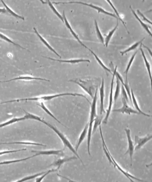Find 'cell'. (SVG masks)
<instances>
[{
	"mask_svg": "<svg viewBox=\"0 0 152 182\" xmlns=\"http://www.w3.org/2000/svg\"><path fill=\"white\" fill-rule=\"evenodd\" d=\"M65 95H72V96H79L84 97L85 99L87 100V101L89 102V103L91 104L90 101L88 100V98L85 96V95L79 94V93H61V94H52V95H43V96H39L36 97H31V98H26V99H15V100H11L8 101H5L0 103V104H5V103H13V102H20V101H50L52 100L54 98H57L59 97L62 96H65Z\"/></svg>",
	"mask_w": 152,
	"mask_h": 182,
	"instance_id": "cell-1",
	"label": "cell"
},
{
	"mask_svg": "<svg viewBox=\"0 0 152 182\" xmlns=\"http://www.w3.org/2000/svg\"><path fill=\"white\" fill-rule=\"evenodd\" d=\"M97 91L96 92L94 97L93 98V102L91 103V114H90V119L89 121V128L88 131V152L89 155L91 156L90 153V142L91 139V134H92V129L93 124L94 122V118L96 117V101H97Z\"/></svg>",
	"mask_w": 152,
	"mask_h": 182,
	"instance_id": "cell-2",
	"label": "cell"
},
{
	"mask_svg": "<svg viewBox=\"0 0 152 182\" xmlns=\"http://www.w3.org/2000/svg\"><path fill=\"white\" fill-rule=\"evenodd\" d=\"M70 82H74L79 85L80 87L83 89L92 98L97 91L98 87L96 86L93 80H70Z\"/></svg>",
	"mask_w": 152,
	"mask_h": 182,
	"instance_id": "cell-3",
	"label": "cell"
},
{
	"mask_svg": "<svg viewBox=\"0 0 152 182\" xmlns=\"http://www.w3.org/2000/svg\"><path fill=\"white\" fill-rule=\"evenodd\" d=\"M47 126H48V127L50 128V129H51L55 133H56L58 135H59V137L60 138V139L62 140V142H63V144H64V146H65V147H67L69 149H70L74 154L76 156V158H78L80 161H81V163H82V164H83V162H82V159H80V158L79 157V156L78 155V154L77 153V151H76V150H75V149L73 147V146H72V145L71 144V143L69 142V141L67 139V138L60 132V131H59L56 127H53V125H51V124H50V123H48V122H47V123L46 124Z\"/></svg>",
	"mask_w": 152,
	"mask_h": 182,
	"instance_id": "cell-4",
	"label": "cell"
},
{
	"mask_svg": "<svg viewBox=\"0 0 152 182\" xmlns=\"http://www.w3.org/2000/svg\"><path fill=\"white\" fill-rule=\"evenodd\" d=\"M52 3H54V4H56V5H58V4H71V3H76V4H80V5H86V6H89L96 10H97L98 13H103V14H105V15H109L110 17H112L114 18H115L117 19V20H118L117 16L115 15V13H110L109 11H106L105 9L102 8V7H100V6H95L94 5H92V4H89V3H84V2H53Z\"/></svg>",
	"mask_w": 152,
	"mask_h": 182,
	"instance_id": "cell-5",
	"label": "cell"
},
{
	"mask_svg": "<svg viewBox=\"0 0 152 182\" xmlns=\"http://www.w3.org/2000/svg\"><path fill=\"white\" fill-rule=\"evenodd\" d=\"M122 104H123L122 107L119 109H114L113 111L118 112V113H126L128 115L140 114L136 110H134L132 108H131L130 106H129V105L128 104V101L125 99H124L123 97L122 98Z\"/></svg>",
	"mask_w": 152,
	"mask_h": 182,
	"instance_id": "cell-6",
	"label": "cell"
},
{
	"mask_svg": "<svg viewBox=\"0 0 152 182\" xmlns=\"http://www.w3.org/2000/svg\"><path fill=\"white\" fill-rule=\"evenodd\" d=\"M115 74H113V77L112 80V83H111V89H110V96H109V104H108V108L106 111V115L105 118V119L103 121V123L104 124L107 123L108 119L109 118L110 112L112 111V106L113 104V88H114V78H115Z\"/></svg>",
	"mask_w": 152,
	"mask_h": 182,
	"instance_id": "cell-7",
	"label": "cell"
},
{
	"mask_svg": "<svg viewBox=\"0 0 152 182\" xmlns=\"http://www.w3.org/2000/svg\"><path fill=\"white\" fill-rule=\"evenodd\" d=\"M33 152H35L36 154L32 157H36L39 155H57V156H64L63 149L62 150H32Z\"/></svg>",
	"mask_w": 152,
	"mask_h": 182,
	"instance_id": "cell-8",
	"label": "cell"
},
{
	"mask_svg": "<svg viewBox=\"0 0 152 182\" xmlns=\"http://www.w3.org/2000/svg\"><path fill=\"white\" fill-rule=\"evenodd\" d=\"M135 146H134V149L136 150L140 149L146 143H147L152 138V135H150L148 136H145L144 137L140 138L137 135L135 136Z\"/></svg>",
	"mask_w": 152,
	"mask_h": 182,
	"instance_id": "cell-9",
	"label": "cell"
},
{
	"mask_svg": "<svg viewBox=\"0 0 152 182\" xmlns=\"http://www.w3.org/2000/svg\"><path fill=\"white\" fill-rule=\"evenodd\" d=\"M125 131H126V133L127 135V138H128V149L127 150V152L125 153V154H127V153L129 154V157H130L131 162V164H132V157L134 150V146L133 144L132 138L131 137L130 130L128 129H126Z\"/></svg>",
	"mask_w": 152,
	"mask_h": 182,
	"instance_id": "cell-10",
	"label": "cell"
},
{
	"mask_svg": "<svg viewBox=\"0 0 152 182\" xmlns=\"http://www.w3.org/2000/svg\"><path fill=\"white\" fill-rule=\"evenodd\" d=\"M62 17H63V21H64V23H65V25H66V27L68 28V30L70 31V32H71V34H72V36L74 37V38L79 42V43L83 46V47H85V48H86V49H89L87 46H86L83 43H82V42L80 40V39L79 38V37H78V35L74 32V31L73 30V29L72 28V27H71V25H70V23H68V20H67V18H66V16H65V11H63V15H62Z\"/></svg>",
	"mask_w": 152,
	"mask_h": 182,
	"instance_id": "cell-11",
	"label": "cell"
},
{
	"mask_svg": "<svg viewBox=\"0 0 152 182\" xmlns=\"http://www.w3.org/2000/svg\"><path fill=\"white\" fill-rule=\"evenodd\" d=\"M77 159L76 157L73 156V157H66V158H60L57 159V161H55L53 162V164H51L50 165V166H54V167H57V170H59L60 168V167L65 163L68 161H72L74 159Z\"/></svg>",
	"mask_w": 152,
	"mask_h": 182,
	"instance_id": "cell-12",
	"label": "cell"
},
{
	"mask_svg": "<svg viewBox=\"0 0 152 182\" xmlns=\"http://www.w3.org/2000/svg\"><path fill=\"white\" fill-rule=\"evenodd\" d=\"M104 95H105V82L104 79H102L101 87L100 88V114L105 113L104 109Z\"/></svg>",
	"mask_w": 152,
	"mask_h": 182,
	"instance_id": "cell-13",
	"label": "cell"
},
{
	"mask_svg": "<svg viewBox=\"0 0 152 182\" xmlns=\"http://www.w3.org/2000/svg\"><path fill=\"white\" fill-rule=\"evenodd\" d=\"M43 57L48 58V59L53 60V61H59V62H60V63H71V64H76V63H82V62L90 63V60H86V59H72V60H57V59H54V58H49V57Z\"/></svg>",
	"mask_w": 152,
	"mask_h": 182,
	"instance_id": "cell-14",
	"label": "cell"
},
{
	"mask_svg": "<svg viewBox=\"0 0 152 182\" xmlns=\"http://www.w3.org/2000/svg\"><path fill=\"white\" fill-rule=\"evenodd\" d=\"M43 80V81H47V82H50V80H47L45 78H37V77H34L32 76L29 75H25V76H20L19 77L15 78H12L7 81H3L2 82H8L13 80Z\"/></svg>",
	"mask_w": 152,
	"mask_h": 182,
	"instance_id": "cell-15",
	"label": "cell"
},
{
	"mask_svg": "<svg viewBox=\"0 0 152 182\" xmlns=\"http://www.w3.org/2000/svg\"><path fill=\"white\" fill-rule=\"evenodd\" d=\"M88 128H89V123H88L86 124V125L85 126V129H83V130H82V133H81V134H80V135L79 139H78L77 144V145H76V149H75L76 151H77V150H78L79 146H80V145L81 144V143L82 142V141H83L84 140H85V138H86V135L88 134Z\"/></svg>",
	"mask_w": 152,
	"mask_h": 182,
	"instance_id": "cell-16",
	"label": "cell"
},
{
	"mask_svg": "<svg viewBox=\"0 0 152 182\" xmlns=\"http://www.w3.org/2000/svg\"><path fill=\"white\" fill-rule=\"evenodd\" d=\"M34 32H35V33L36 34V35H37V36H38V37L40 39L41 41L42 42V43H43V44H45V46H46L48 48V49H50V51H51L53 53H54L55 54H56L57 56H58V57H59L60 58H61V57H60V54H59V53H57L56 51H55V50H54V49H53V48H52V47H51V46L50 44H49V43H48V42H47V41H46V40H45V39H44V38H43L42 36H41V35L39 34V32H37V29H36L35 27H34Z\"/></svg>",
	"mask_w": 152,
	"mask_h": 182,
	"instance_id": "cell-17",
	"label": "cell"
},
{
	"mask_svg": "<svg viewBox=\"0 0 152 182\" xmlns=\"http://www.w3.org/2000/svg\"><path fill=\"white\" fill-rule=\"evenodd\" d=\"M130 92H131V99H132V101L133 104H134V107H135V108L136 109V111H137L138 112V113H139L140 114H141V115H145V116H146L151 117V115H148V114H146V113H145L144 112H143V111L140 109V107H139V105H138V104H137V100H136V97H135V95H134V92H133L132 89H130Z\"/></svg>",
	"mask_w": 152,
	"mask_h": 182,
	"instance_id": "cell-18",
	"label": "cell"
},
{
	"mask_svg": "<svg viewBox=\"0 0 152 182\" xmlns=\"http://www.w3.org/2000/svg\"><path fill=\"white\" fill-rule=\"evenodd\" d=\"M130 8H131V11H132V13H133V15H134V17H135V18L138 20V22H139L140 23V24H141V25L145 29V30L149 34V35L150 36H152V34H151V32H150V29H150L151 28V26H148L146 24H145L140 18H139V17H138L137 15V14L136 13V12L134 11V10L131 8V6H130Z\"/></svg>",
	"mask_w": 152,
	"mask_h": 182,
	"instance_id": "cell-19",
	"label": "cell"
},
{
	"mask_svg": "<svg viewBox=\"0 0 152 182\" xmlns=\"http://www.w3.org/2000/svg\"><path fill=\"white\" fill-rule=\"evenodd\" d=\"M24 111L25 112V116H24V118L25 120H27V119H31V120H37V121H41L44 124H46L47 122L45 121L44 120H43L41 118H40L39 116H36L35 115H33V114H31V113H28V112H27L26 111H25L24 109Z\"/></svg>",
	"mask_w": 152,
	"mask_h": 182,
	"instance_id": "cell-20",
	"label": "cell"
},
{
	"mask_svg": "<svg viewBox=\"0 0 152 182\" xmlns=\"http://www.w3.org/2000/svg\"><path fill=\"white\" fill-rule=\"evenodd\" d=\"M142 44V43H141ZM141 44H140V50L141 51V54H142V56H143V60H144V62H145V66H146V68L147 69V71L148 72V74H149V77H150V81H151V66H150V63L147 60V58L145 56V54L142 49V45Z\"/></svg>",
	"mask_w": 152,
	"mask_h": 182,
	"instance_id": "cell-21",
	"label": "cell"
},
{
	"mask_svg": "<svg viewBox=\"0 0 152 182\" xmlns=\"http://www.w3.org/2000/svg\"><path fill=\"white\" fill-rule=\"evenodd\" d=\"M118 26H119V22H118V20H117V25H116V26L114 28V29H113L112 31H110V32L108 33V34L106 36L105 39H104V41H105V44H104V45H105V47H107V46H108V43H109V42H110V39H111L112 37L113 36L114 34L115 33V31L117 29Z\"/></svg>",
	"mask_w": 152,
	"mask_h": 182,
	"instance_id": "cell-22",
	"label": "cell"
},
{
	"mask_svg": "<svg viewBox=\"0 0 152 182\" xmlns=\"http://www.w3.org/2000/svg\"><path fill=\"white\" fill-rule=\"evenodd\" d=\"M1 2L3 4V5H4L5 7V10H7V11L8 12V13L10 14V15H12L13 17H15V18H17V19H21V20H25V19H24V17H22V16L18 15V14H17L15 12L13 11L10 8V7H8V6L7 5V4H6L3 1H1Z\"/></svg>",
	"mask_w": 152,
	"mask_h": 182,
	"instance_id": "cell-23",
	"label": "cell"
},
{
	"mask_svg": "<svg viewBox=\"0 0 152 182\" xmlns=\"http://www.w3.org/2000/svg\"><path fill=\"white\" fill-rule=\"evenodd\" d=\"M88 50H89V51H90V52H91V53L93 54V56H94V57L95 59L96 60V61H98V63H99V65H100V66H102V68H103L105 70L106 72H109V73H110V74H112V72L111 71V70L109 69L108 68H107V67H106V66H105V65L103 64V62L102 61V60H100V59L98 58V57L97 55H96V54H95V53H94V52H93V51H92L91 49H89H89H88Z\"/></svg>",
	"mask_w": 152,
	"mask_h": 182,
	"instance_id": "cell-24",
	"label": "cell"
},
{
	"mask_svg": "<svg viewBox=\"0 0 152 182\" xmlns=\"http://www.w3.org/2000/svg\"><path fill=\"white\" fill-rule=\"evenodd\" d=\"M25 120V119L24 118V117H21V118H12L11 120L6 121L5 123H3L0 124V129H1V128H3V127H6V126H8V125H9L13 124V123H16V122H19V121H22V120Z\"/></svg>",
	"mask_w": 152,
	"mask_h": 182,
	"instance_id": "cell-25",
	"label": "cell"
},
{
	"mask_svg": "<svg viewBox=\"0 0 152 182\" xmlns=\"http://www.w3.org/2000/svg\"><path fill=\"white\" fill-rule=\"evenodd\" d=\"M144 39H145V38H143V39L140 40V41L136 42V43H134V44H132L131 46H130L129 48H128V49H126L125 51H123L120 52V54H122V56H124V55L126 53H128V52H129V51H132V50L136 49L137 46H139L142 43V42H143V40H144Z\"/></svg>",
	"mask_w": 152,
	"mask_h": 182,
	"instance_id": "cell-26",
	"label": "cell"
},
{
	"mask_svg": "<svg viewBox=\"0 0 152 182\" xmlns=\"http://www.w3.org/2000/svg\"><path fill=\"white\" fill-rule=\"evenodd\" d=\"M43 3H48V5H49V6L50 7V8L51 9V10L53 11V13L55 14V15H56L62 21V22H63L64 23V21H63V17H62V15H61V14L57 10V9L54 8V6L53 5V3H52V2H51L50 1H47V2H42Z\"/></svg>",
	"mask_w": 152,
	"mask_h": 182,
	"instance_id": "cell-27",
	"label": "cell"
},
{
	"mask_svg": "<svg viewBox=\"0 0 152 182\" xmlns=\"http://www.w3.org/2000/svg\"><path fill=\"white\" fill-rule=\"evenodd\" d=\"M94 25H95V29H96V36H97L99 40L100 41V43L103 44H105V41H104V38H103V36H102L100 31V29L98 27V23L97 22H96V20H94Z\"/></svg>",
	"mask_w": 152,
	"mask_h": 182,
	"instance_id": "cell-28",
	"label": "cell"
},
{
	"mask_svg": "<svg viewBox=\"0 0 152 182\" xmlns=\"http://www.w3.org/2000/svg\"><path fill=\"white\" fill-rule=\"evenodd\" d=\"M38 105H39V106L41 108H42V109H43V110H44V111L46 112V113L47 114H48L50 116H51V117H52L53 119H54L55 120H56V121H57L59 123H60V124H61V125H63L64 127H65V126L64 125H63L62 123H61V122H60V121H59V120H58V119H57L56 117L54 116V115H53V114L51 113V112H50V111L48 109V108H46V107L45 106V104H44V103H43V102H41L40 104H38Z\"/></svg>",
	"mask_w": 152,
	"mask_h": 182,
	"instance_id": "cell-29",
	"label": "cell"
},
{
	"mask_svg": "<svg viewBox=\"0 0 152 182\" xmlns=\"http://www.w3.org/2000/svg\"><path fill=\"white\" fill-rule=\"evenodd\" d=\"M1 144H22V145H33V146H41L46 147L45 145L38 144V143H34V142H9V143H1Z\"/></svg>",
	"mask_w": 152,
	"mask_h": 182,
	"instance_id": "cell-30",
	"label": "cell"
},
{
	"mask_svg": "<svg viewBox=\"0 0 152 182\" xmlns=\"http://www.w3.org/2000/svg\"><path fill=\"white\" fill-rule=\"evenodd\" d=\"M0 38H1L2 39H3V40H5V41L8 42V43H11V44H13V45H15V46L19 47V48H22V49H23L27 50V49H26L25 48H23L22 46H20L19 44H17L16 43H15V42H13V41L11 40L10 39H9L8 37H7L5 35H4V34H2V33H0ZM27 51H28V50H27Z\"/></svg>",
	"mask_w": 152,
	"mask_h": 182,
	"instance_id": "cell-31",
	"label": "cell"
},
{
	"mask_svg": "<svg viewBox=\"0 0 152 182\" xmlns=\"http://www.w3.org/2000/svg\"><path fill=\"white\" fill-rule=\"evenodd\" d=\"M46 172L43 171V172H41V173H37L36 175H31V176H26V177H24V178H22L15 182H24L25 181H27V180H31V179H33V178H35L36 177H39L40 176H41L42 175L45 174Z\"/></svg>",
	"mask_w": 152,
	"mask_h": 182,
	"instance_id": "cell-32",
	"label": "cell"
},
{
	"mask_svg": "<svg viewBox=\"0 0 152 182\" xmlns=\"http://www.w3.org/2000/svg\"><path fill=\"white\" fill-rule=\"evenodd\" d=\"M107 3H108L110 5V6H112V8L114 9V11H115V15L117 16V19H119L122 22V23H123V25H124V27H125V28L126 29V30L128 31V29H127V27H126V23H125V22H124V20H123V19L121 18V17H120V15H119V12L117 11V9L114 7V6L113 5V4H112V3L111 2H110V1H107ZM128 33H129V32H128Z\"/></svg>",
	"mask_w": 152,
	"mask_h": 182,
	"instance_id": "cell-33",
	"label": "cell"
},
{
	"mask_svg": "<svg viewBox=\"0 0 152 182\" xmlns=\"http://www.w3.org/2000/svg\"><path fill=\"white\" fill-rule=\"evenodd\" d=\"M120 81L117 78V84H116V89H115V94L114 97V104H115L116 101L118 99V97L120 94Z\"/></svg>",
	"mask_w": 152,
	"mask_h": 182,
	"instance_id": "cell-34",
	"label": "cell"
},
{
	"mask_svg": "<svg viewBox=\"0 0 152 182\" xmlns=\"http://www.w3.org/2000/svg\"><path fill=\"white\" fill-rule=\"evenodd\" d=\"M102 120V118H100V117H98V116H96V117L94 118V126H93V127L92 129V132L93 133H94L96 132V129H97V127H98V126L101 125Z\"/></svg>",
	"mask_w": 152,
	"mask_h": 182,
	"instance_id": "cell-35",
	"label": "cell"
},
{
	"mask_svg": "<svg viewBox=\"0 0 152 182\" xmlns=\"http://www.w3.org/2000/svg\"><path fill=\"white\" fill-rule=\"evenodd\" d=\"M137 51H138L137 50L136 51V52L132 54V56L131 57V59H130V60H129V61L128 63V65L127 66V68L126 70V71H125V72H124V73H125V74H126V80L128 79V72H129V69L131 68V65H132V62H133V61H134V60L135 58V57H136V55Z\"/></svg>",
	"mask_w": 152,
	"mask_h": 182,
	"instance_id": "cell-36",
	"label": "cell"
},
{
	"mask_svg": "<svg viewBox=\"0 0 152 182\" xmlns=\"http://www.w3.org/2000/svg\"><path fill=\"white\" fill-rule=\"evenodd\" d=\"M31 158H33V157H29V158H24V159H17V160H13V161H3V162H1L0 163V165H3V164H10L11 163H18V162H21V161H26L27 159H29Z\"/></svg>",
	"mask_w": 152,
	"mask_h": 182,
	"instance_id": "cell-37",
	"label": "cell"
},
{
	"mask_svg": "<svg viewBox=\"0 0 152 182\" xmlns=\"http://www.w3.org/2000/svg\"><path fill=\"white\" fill-rule=\"evenodd\" d=\"M57 171V169H52V170H50L46 171L45 174H43V175H41V176H40V177L36 178L35 182H41L43 181V180L45 178V177H46V175H48L49 173H50L51 172H54V171Z\"/></svg>",
	"mask_w": 152,
	"mask_h": 182,
	"instance_id": "cell-38",
	"label": "cell"
},
{
	"mask_svg": "<svg viewBox=\"0 0 152 182\" xmlns=\"http://www.w3.org/2000/svg\"><path fill=\"white\" fill-rule=\"evenodd\" d=\"M26 150V149H19V150H5V151H1L0 152V156L6 154H9V153H13V152H20V151H24Z\"/></svg>",
	"mask_w": 152,
	"mask_h": 182,
	"instance_id": "cell-39",
	"label": "cell"
},
{
	"mask_svg": "<svg viewBox=\"0 0 152 182\" xmlns=\"http://www.w3.org/2000/svg\"><path fill=\"white\" fill-rule=\"evenodd\" d=\"M137 14H138V15H140L141 18H142V20H144V21H145V22H147L148 23H149L150 25H151V22L147 19V18H146L145 17V15H143V14L140 11V10H137Z\"/></svg>",
	"mask_w": 152,
	"mask_h": 182,
	"instance_id": "cell-40",
	"label": "cell"
},
{
	"mask_svg": "<svg viewBox=\"0 0 152 182\" xmlns=\"http://www.w3.org/2000/svg\"><path fill=\"white\" fill-rule=\"evenodd\" d=\"M122 97L124 98V99H125L127 101H129V98H128V94L126 93V91L125 89H124L123 86H122Z\"/></svg>",
	"mask_w": 152,
	"mask_h": 182,
	"instance_id": "cell-41",
	"label": "cell"
},
{
	"mask_svg": "<svg viewBox=\"0 0 152 182\" xmlns=\"http://www.w3.org/2000/svg\"><path fill=\"white\" fill-rule=\"evenodd\" d=\"M0 13H5V14H8V12L7 11V10H5V8H0Z\"/></svg>",
	"mask_w": 152,
	"mask_h": 182,
	"instance_id": "cell-42",
	"label": "cell"
},
{
	"mask_svg": "<svg viewBox=\"0 0 152 182\" xmlns=\"http://www.w3.org/2000/svg\"><path fill=\"white\" fill-rule=\"evenodd\" d=\"M69 182H71V181H69Z\"/></svg>",
	"mask_w": 152,
	"mask_h": 182,
	"instance_id": "cell-43",
	"label": "cell"
},
{
	"mask_svg": "<svg viewBox=\"0 0 152 182\" xmlns=\"http://www.w3.org/2000/svg\"><path fill=\"white\" fill-rule=\"evenodd\" d=\"M116 182H118V181H116Z\"/></svg>",
	"mask_w": 152,
	"mask_h": 182,
	"instance_id": "cell-44",
	"label": "cell"
}]
</instances>
